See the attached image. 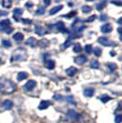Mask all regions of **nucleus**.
I'll return each mask as SVG.
<instances>
[{
    "label": "nucleus",
    "mask_w": 122,
    "mask_h": 123,
    "mask_svg": "<svg viewBox=\"0 0 122 123\" xmlns=\"http://www.w3.org/2000/svg\"><path fill=\"white\" fill-rule=\"evenodd\" d=\"M17 89V86L13 81L5 77H0V93L8 95L14 93Z\"/></svg>",
    "instance_id": "f257e3e1"
},
{
    "label": "nucleus",
    "mask_w": 122,
    "mask_h": 123,
    "mask_svg": "<svg viewBox=\"0 0 122 123\" xmlns=\"http://www.w3.org/2000/svg\"><path fill=\"white\" fill-rule=\"evenodd\" d=\"M28 58V52L26 51L25 48L23 47H19L18 49H16L15 51H13L12 55L10 58V62H23L27 60Z\"/></svg>",
    "instance_id": "f03ea898"
},
{
    "label": "nucleus",
    "mask_w": 122,
    "mask_h": 123,
    "mask_svg": "<svg viewBox=\"0 0 122 123\" xmlns=\"http://www.w3.org/2000/svg\"><path fill=\"white\" fill-rule=\"evenodd\" d=\"M11 22L9 19H3L0 21V31L2 32H6V34H10L14 29L11 27Z\"/></svg>",
    "instance_id": "7ed1b4c3"
},
{
    "label": "nucleus",
    "mask_w": 122,
    "mask_h": 123,
    "mask_svg": "<svg viewBox=\"0 0 122 123\" xmlns=\"http://www.w3.org/2000/svg\"><path fill=\"white\" fill-rule=\"evenodd\" d=\"M98 41L100 44H102L103 46L110 47V46H117V45L115 41H110L109 39H107L106 37H100V38H98V41Z\"/></svg>",
    "instance_id": "20e7f679"
},
{
    "label": "nucleus",
    "mask_w": 122,
    "mask_h": 123,
    "mask_svg": "<svg viewBox=\"0 0 122 123\" xmlns=\"http://www.w3.org/2000/svg\"><path fill=\"white\" fill-rule=\"evenodd\" d=\"M35 33L39 36H42V35H45L47 33H50V31H47L45 30L43 27L39 25H36L35 27Z\"/></svg>",
    "instance_id": "39448f33"
},
{
    "label": "nucleus",
    "mask_w": 122,
    "mask_h": 123,
    "mask_svg": "<svg viewBox=\"0 0 122 123\" xmlns=\"http://www.w3.org/2000/svg\"><path fill=\"white\" fill-rule=\"evenodd\" d=\"M55 28L57 31H59V32H61V33H67V32H68L67 29L65 28V24H64L62 21H58V22L56 23Z\"/></svg>",
    "instance_id": "423d86ee"
},
{
    "label": "nucleus",
    "mask_w": 122,
    "mask_h": 123,
    "mask_svg": "<svg viewBox=\"0 0 122 123\" xmlns=\"http://www.w3.org/2000/svg\"><path fill=\"white\" fill-rule=\"evenodd\" d=\"M36 81L34 80H30V81H28L27 84H26L25 86H24V90L25 91H31L32 89H34V87L36 86Z\"/></svg>",
    "instance_id": "0eeeda50"
},
{
    "label": "nucleus",
    "mask_w": 122,
    "mask_h": 123,
    "mask_svg": "<svg viewBox=\"0 0 122 123\" xmlns=\"http://www.w3.org/2000/svg\"><path fill=\"white\" fill-rule=\"evenodd\" d=\"M26 45H28V46H30L32 48H35L37 45H38V40L35 39L34 37H30L27 41H26Z\"/></svg>",
    "instance_id": "6e6552de"
},
{
    "label": "nucleus",
    "mask_w": 122,
    "mask_h": 123,
    "mask_svg": "<svg viewBox=\"0 0 122 123\" xmlns=\"http://www.w3.org/2000/svg\"><path fill=\"white\" fill-rule=\"evenodd\" d=\"M87 58L85 57V55H79L74 58V62L77 63L78 65H83L85 62H86Z\"/></svg>",
    "instance_id": "1a4fd4ad"
},
{
    "label": "nucleus",
    "mask_w": 122,
    "mask_h": 123,
    "mask_svg": "<svg viewBox=\"0 0 122 123\" xmlns=\"http://www.w3.org/2000/svg\"><path fill=\"white\" fill-rule=\"evenodd\" d=\"M44 64H45V67L47 69L52 70V69H54V67H55V62L53 61V60H51V59H48V60H45Z\"/></svg>",
    "instance_id": "9d476101"
},
{
    "label": "nucleus",
    "mask_w": 122,
    "mask_h": 123,
    "mask_svg": "<svg viewBox=\"0 0 122 123\" xmlns=\"http://www.w3.org/2000/svg\"><path fill=\"white\" fill-rule=\"evenodd\" d=\"M13 13H14V15H13L14 19H15L16 21H19V18H18L23 14L22 8H15V9L13 10Z\"/></svg>",
    "instance_id": "9b49d317"
},
{
    "label": "nucleus",
    "mask_w": 122,
    "mask_h": 123,
    "mask_svg": "<svg viewBox=\"0 0 122 123\" xmlns=\"http://www.w3.org/2000/svg\"><path fill=\"white\" fill-rule=\"evenodd\" d=\"M51 105V102L49 101V100H42L40 105H39V109L41 110H43V109H46L47 108H49Z\"/></svg>",
    "instance_id": "f8f14e48"
},
{
    "label": "nucleus",
    "mask_w": 122,
    "mask_h": 123,
    "mask_svg": "<svg viewBox=\"0 0 122 123\" xmlns=\"http://www.w3.org/2000/svg\"><path fill=\"white\" fill-rule=\"evenodd\" d=\"M2 108L6 109V110H9L11 108H13V102L9 100V99H7V100H5L4 103L2 104Z\"/></svg>",
    "instance_id": "ddd939ff"
},
{
    "label": "nucleus",
    "mask_w": 122,
    "mask_h": 123,
    "mask_svg": "<svg viewBox=\"0 0 122 123\" xmlns=\"http://www.w3.org/2000/svg\"><path fill=\"white\" fill-rule=\"evenodd\" d=\"M113 30V28H112L111 24H105V25H103L101 27V31L102 33H110Z\"/></svg>",
    "instance_id": "4468645a"
},
{
    "label": "nucleus",
    "mask_w": 122,
    "mask_h": 123,
    "mask_svg": "<svg viewBox=\"0 0 122 123\" xmlns=\"http://www.w3.org/2000/svg\"><path fill=\"white\" fill-rule=\"evenodd\" d=\"M38 44L40 45V47L41 48H47V47H49V45H50V41H48L47 39H42V40H41L40 41H38Z\"/></svg>",
    "instance_id": "2eb2a0df"
},
{
    "label": "nucleus",
    "mask_w": 122,
    "mask_h": 123,
    "mask_svg": "<svg viewBox=\"0 0 122 123\" xmlns=\"http://www.w3.org/2000/svg\"><path fill=\"white\" fill-rule=\"evenodd\" d=\"M77 73V69L75 67H69L68 69H66V74L68 76H73L75 74Z\"/></svg>",
    "instance_id": "dca6fc26"
},
{
    "label": "nucleus",
    "mask_w": 122,
    "mask_h": 123,
    "mask_svg": "<svg viewBox=\"0 0 122 123\" xmlns=\"http://www.w3.org/2000/svg\"><path fill=\"white\" fill-rule=\"evenodd\" d=\"M94 94H95V89L94 88H86V89H85V91H84V95L87 97V98H91L94 96Z\"/></svg>",
    "instance_id": "f3484780"
},
{
    "label": "nucleus",
    "mask_w": 122,
    "mask_h": 123,
    "mask_svg": "<svg viewBox=\"0 0 122 123\" xmlns=\"http://www.w3.org/2000/svg\"><path fill=\"white\" fill-rule=\"evenodd\" d=\"M72 42H73V39L69 37L66 41H65V42H64L63 44H61V50H65V49H67L68 47H70L71 46V44H72Z\"/></svg>",
    "instance_id": "a211bd4d"
},
{
    "label": "nucleus",
    "mask_w": 122,
    "mask_h": 123,
    "mask_svg": "<svg viewBox=\"0 0 122 123\" xmlns=\"http://www.w3.org/2000/svg\"><path fill=\"white\" fill-rule=\"evenodd\" d=\"M13 39H14L17 42H21V41L24 40V35H23L21 32H18V33L14 34Z\"/></svg>",
    "instance_id": "6ab92c4d"
},
{
    "label": "nucleus",
    "mask_w": 122,
    "mask_h": 123,
    "mask_svg": "<svg viewBox=\"0 0 122 123\" xmlns=\"http://www.w3.org/2000/svg\"><path fill=\"white\" fill-rule=\"evenodd\" d=\"M67 117L69 118H71V119H76L78 118V114L73 109H71V110H69L68 113H67Z\"/></svg>",
    "instance_id": "aec40b11"
},
{
    "label": "nucleus",
    "mask_w": 122,
    "mask_h": 123,
    "mask_svg": "<svg viewBox=\"0 0 122 123\" xmlns=\"http://www.w3.org/2000/svg\"><path fill=\"white\" fill-rule=\"evenodd\" d=\"M62 7H63V6H54V7H52L51 10H50V15H54V14H56L57 12H59L60 10H61L62 9Z\"/></svg>",
    "instance_id": "412c9836"
},
{
    "label": "nucleus",
    "mask_w": 122,
    "mask_h": 123,
    "mask_svg": "<svg viewBox=\"0 0 122 123\" xmlns=\"http://www.w3.org/2000/svg\"><path fill=\"white\" fill-rule=\"evenodd\" d=\"M107 68H108L109 73H113L114 71H116V69L117 68V64L114 63V62H107Z\"/></svg>",
    "instance_id": "4be33fe9"
},
{
    "label": "nucleus",
    "mask_w": 122,
    "mask_h": 123,
    "mask_svg": "<svg viewBox=\"0 0 122 123\" xmlns=\"http://www.w3.org/2000/svg\"><path fill=\"white\" fill-rule=\"evenodd\" d=\"M29 76V74H28V73L26 72H19L18 74V81H23L24 79H26L27 77Z\"/></svg>",
    "instance_id": "5701e85b"
},
{
    "label": "nucleus",
    "mask_w": 122,
    "mask_h": 123,
    "mask_svg": "<svg viewBox=\"0 0 122 123\" xmlns=\"http://www.w3.org/2000/svg\"><path fill=\"white\" fill-rule=\"evenodd\" d=\"M99 62L97 61V60H92L90 62V67L93 68V69H98L99 68Z\"/></svg>",
    "instance_id": "b1692460"
},
{
    "label": "nucleus",
    "mask_w": 122,
    "mask_h": 123,
    "mask_svg": "<svg viewBox=\"0 0 122 123\" xmlns=\"http://www.w3.org/2000/svg\"><path fill=\"white\" fill-rule=\"evenodd\" d=\"M106 6H107L106 1H102V2H100L99 4L97 5V9L98 11H100V10H102V9H104V8L106 7Z\"/></svg>",
    "instance_id": "393cba45"
},
{
    "label": "nucleus",
    "mask_w": 122,
    "mask_h": 123,
    "mask_svg": "<svg viewBox=\"0 0 122 123\" xmlns=\"http://www.w3.org/2000/svg\"><path fill=\"white\" fill-rule=\"evenodd\" d=\"M2 6L6 8H10L11 6H12V1L11 0H4Z\"/></svg>",
    "instance_id": "a878e982"
},
{
    "label": "nucleus",
    "mask_w": 122,
    "mask_h": 123,
    "mask_svg": "<svg viewBox=\"0 0 122 123\" xmlns=\"http://www.w3.org/2000/svg\"><path fill=\"white\" fill-rule=\"evenodd\" d=\"M98 98H99L103 103H107V101H109V100L111 99V98H110L109 96H107V95H103V96L99 97Z\"/></svg>",
    "instance_id": "bb28decb"
},
{
    "label": "nucleus",
    "mask_w": 122,
    "mask_h": 123,
    "mask_svg": "<svg viewBox=\"0 0 122 123\" xmlns=\"http://www.w3.org/2000/svg\"><path fill=\"white\" fill-rule=\"evenodd\" d=\"M2 45L5 47V48H10L12 46V43L9 40H3L2 41Z\"/></svg>",
    "instance_id": "cd10ccee"
},
{
    "label": "nucleus",
    "mask_w": 122,
    "mask_h": 123,
    "mask_svg": "<svg viewBox=\"0 0 122 123\" xmlns=\"http://www.w3.org/2000/svg\"><path fill=\"white\" fill-rule=\"evenodd\" d=\"M81 51H82L81 44H80V43H75V44L73 45V51L78 53V52H81Z\"/></svg>",
    "instance_id": "c85d7f7f"
},
{
    "label": "nucleus",
    "mask_w": 122,
    "mask_h": 123,
    "mask_svg": "<svg viewBox=\"0 0 122 123\" xmlns=\"http://www.w3.org/2000/svg\"><path fill=\"white\" fill-rule=\"evenodd\" d=\"M91 10H92V7L89 6H82L83 13H89V12H91Z\"/></svg>",
    "instance_id": "c756f323"
},
{
    "label": "nucleus",
    "mask_w": 122,
    "mask_h": 123,
    "mask_svg": "<svg viewBox=\"0 0 122 123\" xmlns=\"http://www.w3.org/2000/svg\"><path fill=\"white\" fill-rule=\"evenodd\" d=\"M85 51L87 54H90L93 51V46H92L91 44H87V45L85 46Z\"/></svg>",
    "instance_id": "7c9ffc66"
},
{
    "label": "nucleus",
    "mask_w": 122,
    "mask_h": 123,
    "mask_svg": "<svg viewBox=\"0 0 122 123\" xmlns=\"http://www.w3.org/2000/svg\"><path fill=\"white\" fill-rule=\"evenodd\" d=\"M76 15V11H72V12H70V13H68V14H66V15H63L61 16V18H73V16Z\"/></svg>",
    "instance_id": "2f4dec72"
},
{
    "label": "nucleus",
    "mask_w": 122,
    "mask_h": 123,
    "mask_svg": "<svg viewBox=\"0 0 122 123\" xmlns=\"http://www.w3.org/2000/svg\"><path fill=\"white\" fill-rule=\"evenodd\" d=\"M94 53H95V55L97 57H99L100 55H101L102 53V50L100 49V48H97V47H96L95 49H94Z\"/></svg>",
    "instance_id": "473e14b6"
},
{
    "label": "nucleus",
    "mask_w": 122,
    "mask_h": 123,
    "mask_svg": "<svg viewBox=\"0 0 122 123\" xmlns=\"http://www.w3.org/2000/svg\"><path fill=\"white\" fill-rule=\"evenodd\" d=\"M65 100H66L68 103L73 104V105H74V104H75L74 101H73V96H67L66 98H65Z\"/></svg>",
    "instance_id": "72a5a7b5"
},
{
    "label": "nucleus",
    "mask_w": 122,
    "mask_h": 123,
    "mask_svg": "<svg viewBox=\"0 0 122 123\" xmlns=\"http://www.w3.org/2000/svg\"><path fill=\"white\" fill-rule=\"evenodd\" d=\"M122 121V116L120 114H117L115 116V122L116 123H120Z\"/></svg>",
    "instance_id": "f704fd0d"
},
{
    "label": "nucleus",
    "mask_w": 122,
    "mask_h": 123,
    "mask_svg": "<svg viewBox=\"0 0 122 123\" xmlns=\"http://www.w3.org/2000/svg\"><path fill=\"white\" fill-rule=\"evenodd\" d=\"M45 13V7H40L38 10L36 11L37 15H43Z\"/></svg>",
    "instance_id": "c9c22d12"
},
{
    "label": "nucleus",
    "mask_w": 122,
    "mask_h": 123,
    "mask_svg": "<svg viewBox=\"0 0 122 123\" xmlns=\"http://www.w3.org/2000/svg\"><path fill=\"white\" fill-rule=\"evenodd\" d=\"M99 19H100V21H106L108 19V16H107V14H102V15L99 17Z\"/></svg>",
    "instance_id": "e433bc0d"
},
{
    "label": "nucleus",
    "mask_w": 122,
    "mask_h": 123,
    "mask_svg": "<svg viewBox=\"0 0 122 123\" xmlns=\"http://www.w3.org/2000/svg\"><path fill=\"white\" fill-rule=\"evenodd\" d=\"M53 98H54L55 100H57V101H61V100L63 99V98L61 97V95H54V96H53Z\"/></svg>",
    "instance_id": "4c0bfd02"
},
{
    "label": "nucleus",
    "mask_w": 122,
    "mask_h": 123,
    "mask_svg": "<svg viewBox=\"0 0 122 123\" xmlns=\"http://www.w3.org/2000/svg\"><path fill=\"white\" fill-rule=\"evenodd\" d=\"M97 18V16L96 15H93V16H91V17H89V18H87L86 20V22H91V21H94L95 20V18Z\"/></svg>",
    "instance_id": "58836bf2"
},
{
    "label": "nucleus",
    "mask_w": 122,
    "mask_h": 123,
    "mask_svg": "<svg viewBox=\"0 0 122 123\" xmlns=\"http://www.w3.org/2000/svg\"><path fill=\"white\" fill-rule=\"evenodd\" d=\"M21 21H22L24 24H31V22H32L30 19H26V18H22Z\"/></svg>",
    "instance_id": "ea45409f"
},
{
    "label": "nucleus",
    "mask_w": 122,
    "mask_h": 123,
    "mask_svg": "<svg viewBox=\"0 0 122 123\" xmlns=\"http://www.w3.org/2000/svg\"><path fill=\"white\" fill-rule=\"evenodd\" d=\"M7 15H8V12H6V11L0 10V17H1V16H7Z\"/></svg>",
    "instance_id": "a19ab883"
},
{
    "label": "nucleus",
    "mask_w": 122,
    "mask_h": 123,
    "mask_svg": "<svg viewBox=\"0 0 122 123\" xmlns=\"http://www.w3.org/2000/svg\"><path fill=\"white\" fill-rule=\"evenodd\" d=\"M112 4H116L117 6H121V2H119V1H111Z\"/></svg>",
    "instance_id": "79ce46f5"
},
{
    "label": "nucleus",
    "mask_w": 122,
    "mask_h": 123,
    "mask_svg": "<svg viewBox=\"0 0 122 123\" xmlns=\"http://www.w3.org/2000/svg\"><path fill=\"white\" fill-rule=\"evenodd\" d=\"M25 6H26V7H31V6H33V4H32L31 2H28Z\"/></svg>",
    "instance_id": "37998d69"
},
{
    "label": "nucleus",
    "mask_w": 122,
    "mask_h": 123,
    "mask_svg": "<svg viewBox=\"0 0 122 123\" xmlns=\"http://www.w3.org/2000/svg\"><path fill=\"white\" fill-rule=\"evenodd\" d=\"M43 1H44L45 6H49L50 4H51V0H43Z\"/></svg>",
    "instance_id": "c03bdc74"
},
{
    "label": "nucleus",
    "mask_w": 122,
    "mask_h": 123,
    "mask_svg": "<svg viewBox=\"0 0 122 123\" xmlns=\"http://www.w3.org/2000/svg\"><path fill=\"white\" fill-rule=\"evenodd\" d=\"M110 55H111V56H115V55H116V52H115V51H110Z\"/></svg>",
    "instance_id": "a18cd8bd"
},
{
    "label": "nucleus",
    "mask_w": 122,
    "mask_h": 123,
    "mask_svg": "<svg viewBox=\"0 0 122 123\" xmlns=\"http://www.w3.org/2000/svg\"><path fill=\"white\" fill-rule=\"evenodd\" d=\"M117 22H118V23L120 24V22H121V18H119V19H118V21H117Z\"/></svg>",
    "instance_id": "49530a36"
},
{
    "label": "nucleus",
    "mask_w": 122,
    "mask_h": 123,
    "mask_svg": "<svg viewBox=\"0 0 122 123\" xmlns=\"http://www.w3.org/2000/svg\"><path fill=\"white\" fill-rule=\"evenodd\" d=\"M86 1H94V0H86Z\"/></svg>",
    "instance_id": "de8ad7c7"
}]
</instances>
